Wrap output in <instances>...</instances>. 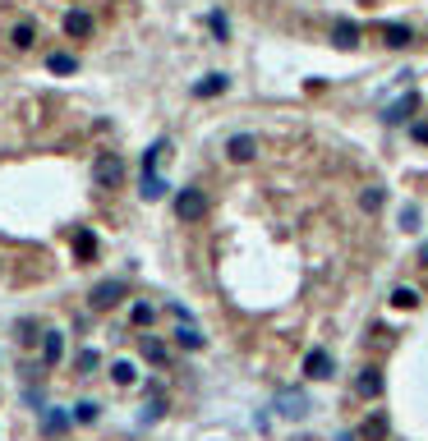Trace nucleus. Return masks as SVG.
I'll list each match as a JSON object with an SVG mask.
<instances>
[{"instance_id": "obj_1", "label": "nucleus", "mask_w": 428, "mask_h": 441, "mask_svg": "<svg viewBox=\"0 0 428 441\" xmlns=\"http://www.w3.org/2000/svg\"><path fill=\"white\" fill-rule=\"evenodd\" d=\"M175 217H180L184 225H198L203 217H208V193L193 189V184H189V189H180V193H175Z\"/></svg>"}, {"instance_id": "obj_2", "label": "nucleus", "mask_w": 428, "mask_h": 441, "mask_svg": "<svg viewBox=\"0 0 428 441\" xmlns=\"http://www.w3.org/2000/svg\"><path fill=\"white\" fill-rule=\"evenodd\" d=\"M92 180H97V189H115V184L124 180V161L115 152H102L97 165H92Z\"/></svg>"}, {"instance_id": "obj_3", "label": "nucleus", "mask_w": 428, "mask_h": 441, "mask_svg": "<svg viewBox=\"0 0 428 441\" xmlns=\"http://www.w3.org/2000/svg\"><path fill=\"white\" fill-rule=\"evenodd\" d=\"M124 281H102V285H92V294H87V303H92L97 312H106V308H115V303H124Z\"/></svg>"}, {"instance_id": "obj_4", "label": "nucleus", "mask_w": 428, "mask_h": 441, "mask_svg": "<svg viewBox=\"0 0 428 441\" xmlns=\"http://www.w3.org/2000/svg\"><path fill=\"white\" fill-rule=\"evenodd\" d=\"M304 372H309L314 381H327V377L336 372V359L327 354V349H309V354H304Z\"/></svg>"}, {"instance_id": "obj_5", "label": "nucleus", "mask_w": 428, "mask_h": 441, "mask_svg": "<svg viewBox=\"0 0 428 441\" xmlns=\"http://www.w3.org/2000/svg\"><path fill=\"white\" fill-rule=\"evenodd\" d=\"M226 156H230V161H240V165L254 161V156H258V138H254V134H235V138L226 143Z\"/></svg>"}, {"instance_id": "obj_6", "label": "nucleus", "mask_w": 428, "mask_h": 441, "mask_svg": "<svg viewBox=\"0 0 428 441\" xmlns=\"http://www.w3.org/2000/svg\"><path fill=\"white\" fill-rule=\"evenodd\" d=\"M65 359V336L60 331H46L42 336V368H55Z\"/></svg>"}, {"instance_id": "obj_7", "label": "nucleus", "mask_w": 428, "mask_h": 441, "mask_svg": "<svg viewBox=\"0 0 428 441\" xmlns=\"http://www.w3.org/2000/svg\"><path fill=\"white\" fill-rule=\"evenodd\" d=\"M332 42L341 46V51H355V46H359V23H350V18H336V23H332Z\"/></svg>"}, {"instance_id": "obj_8", "label": "nucleus", "mask_w": 428, "mask_h": 441, "mask_svg": "<svg viewBox=\"0 0 428 441\" xmlns=\"http://www.w3.org/2000/svg\"><path fill=\"white\" fill-rule=\"evenodd\" d=\"M277 405H281V414H286V418H304V414H309L304 391H281V396H277Z\"/></svg>"}, {"instance_id": "obj_9", "label": "nucleus", "mask_w": 428, "mask_h": 441, "mask_svg": "<svg viewBox=\"0 0 428 441\" xmlns=\"http://www.w3.org/2000/svg\"><path fill=\"white\" fill-rule=\"evenodd\" d=\"M355 391L364 400H378V396H382V368H364V372H359V381H355Z\"/></svg>"}, {"instance_id": "obj_10", "label": "nucleus", "mask_w": 428, "mask_h": 441, "mask_svg": "<svg viewBox=\"0 0 428 441\" xmlns=\"http://www.w3.org/2000/svg\"><path fill=\"white\" fill-rule=\"evenodd\" d=\"M378 33H382V42L392 46V51H401V46H410V42H414L410 23H382V28H378Z\"/></svg>"}, {"instance_id": "obj_11", "label": "nucleus", "mask_w": 428, "mask_h": 441, "mask_svg": "<svg viewBox=\"0 0 428 441\" xmlns=\"http://www.w3.org/2000/svg\"><path fill=\"white\" fill-rule=\"evenodd\" d=\"M230 87V78L226 74H203L198 83H193V97H203V102H208V97H221Z\"/></svg>"}, {"instance_id": "obj_12", "label": "nucleus", "mask_w": 428, "mask_h": 441, "mask_svg": "<svg viewBox=\"0 0 428 441\" xmlns=\"http://www.w3.org/2000/svg\"><path fill=\"white\" fill-rule=\"evenodd\" d=\"M359 437H364V441H387V437H392V423H387V414H368L364 428H359Z\"/></svg>"}, {"instance_id": "obj_13", "label": "nucleus", "mask_w": 428, "mask_h": 441, "mask_svg": "<svg viewBox=\"0 0 428 441\" xmlns=\"http://www.w3.org/2000/svg\"><path fill=\"white\" fill-rule=\"evenodd\" d=\"M166 189L171 184L161 180L157 170H143V184H139V193H143V202H157V198H166Z\"/></svg>"}, {"instance_id": "obj_14", "label": "nucleus", "mask_w": 428, "mask_h": 441, "mask_svg": "<svg viewBox=\"0 0 428 441\" xmlns=\"http://www.w3.org/2000/svg\"><path fill=\"white\" fill-rule=\"evenodd\" d=\"M139 349H143V359H148V364H157V368H166V364H171V349L161 345L157 336H143V345H139Z\"/></svg>"}, {"instance_id": "obj_15", "label": "nucleus", "mask_w": 428, "mask_h": 441, "mask_svg": "<svg viewBox=\"0 0 428 441\" xmlns=\"http://www.w3.org/2000/svg\"><path fill=\"white\" fill-rule=\"evenodd\" d=\"M65 37H92V14H83V9L65 14Z\"/></svg>"}, {"instance_id": "obj_16", "label": "nucleus", "mask_w": 428, "mask_h": 441, "mask_svg": "<svg viewBox=\"0 0 428 441\" xmlns=\"http://www.w3.org/2000/svg\"><path fill=\"white\" fill-rule=\"evenodd\" d=\"M70 423H74V414H65V409H46V418H42V432H46V437H60Z\"/></svg>"}, {"instance_id": "obj_17", "label": "nucleus", "mask_w": 428, "mask_h": 441, "mask_svg": "<svg viewBox=\"0 0 428 441\" xmlns=\"http://www.w3.org/2000/svg\"><path fill=\"white\" fill-rule=\"evenodd\" d=\"M74 253H79V262H92V258H97V239H92V230H74Z\"/></svg>"}, {"instance_id": "obj_18", "label": "nucleus", "mask_w": 428, "mask_h": 441, "mask_svg": "<svg viewBox=\"0 0 428 441\" xmlns=\"http://www.w3.org/2000/svg\"><path fill=\"white\" fill-rule=\"evenodd\" d=\"M175 340H180V349H203V345H208V340H203V331H198V327H189V322H180Z\"/></svg>"}, {"instance_id": "obj_19", "label": "nucleus", "mask_w": 428, "mask_h": 441, "mask_svg": "<svg viewBox=\"0 0 428 441\" xmlns=\"http://www.w3.org/2000/svg\"><path fill=\"white\" fill-rule=\"evenodd\" d=\"M74 368H79V377H92V372L102 368V354H97V349H79V359H74Z\"/></svg>"}, {"instance_id": "obj_20", "label": "nucleus", "mask_w": 428, "mask_h": 441, "mask_svg": "<svg viewBox=\"0 0 428 441\" xmlns=\"http://www.w3.org/2000/svg\"><path fill=\"white\" fill-rule=\"evenodd\" d=\"M46 70H51V74H74V70H79V60H74L70 51H55L51 60H46Z\"/></svg>"}, {"instance_id": "obj_21", "label": "nucleus", "mask_w": 428, "mask_h": 441, "mask_svg": "<svg viewBox=\"0 0 428 441\" xmlns=\"http://www.w3.org/2000/svg\"><path fill=\"white\" fill-rule=\"evenodd\" d=\"M166 152H171V143H166V138H157V143L148 147V152H143V170H157V165H161V156H166Z\"/></svg>"}, {"instance_id": "obj_22", "label": "nucleus", "mask_w": 428, "mask_h": 441, "mask_svg": "<svg viewBox=\"0 0 428 441\" xmlns=\"http://www.w3.org/2000/svg\"><path fill=\"white\" fill-rule=\"evenodd\" d=\"M392 308H419V294H414L410 285H396L392 290Z\"/></svg>"}, {"instance_id": "obj_23", "label": "nucleus", "mask_w": 428, "mask_h": 441, "mask_svg": "<svg viewBox=\"0 0 428 441\" xmlns=\"http://www.w3.org/2000/svg\"><path fill=\"white\" fill-rule=\"evenodd\" d=\"M111 381H115V386H134V364L115 359V364H111Z\"/></svg>"}, {"instance_id": "obj_24", "label": "nucleus", "mask_w": 428, "mask_h": 441, "mask_svg": "<svg viewBox=\"0 0 428 441\" xmlns=\"http://www.w3.org/2000/svg\"><path fill=\"white\" fill-rule=\"evenodd\" d=\"M152 317H157V308H152V303H134V308H129V322H134V327H152Z\"/></svg>"}, {"instance_id": "obj_25", "label": "nucleus", "mask_w": 428, "mask_h": 441, "mask_svg": "<svg viewBox=\"0 0 428 441\" xmlns=\"http://www.w3.org/2000/svg\"><path fill=\"white\" fill-rule=\"evenodd\" d=\"M33 37H37V28H33V23H18L14 33H9V42H14L18 51H28V46H33Z\"/></svg>"}, {"instance_id": "obj_26", "label": "nucleus", "mask_w": 428, "mask_h": 441, "mask_svg": "<svg viewBox=\"0 0 428 441\" xmlns=\"http://www.w3.org/2000/svg\"><path fill=\"white\" fill-rule=\"evenodd\" d=\"M414 115V97H405V102H396L392 111H387V124H401V120H410Z\"/></svg>"}, {"instance_id": "obj_27", "label": "nucleus", "mask_w": 428, "mask_h": 441, "mask_svg": "<svg viewBox=\"0 0 428 441\" xmlns=\"http://www.w3.org/2000/svg\"><path fill=\"white\" fill-rule=\"evenodd\" d=\"M382 202H387V193L378 189V184H373V189H364V193H359V207H364V212H378Z\"/></svg>"}, {"instance_id": "obj_28", "label": "nucleus", "mask_w": 428, "mask_h": 441, "mask_svg": "<svg viewBox=\"0 0 428 441\" xmlns=\"http://www.w3.org/2000/svg\"><path fill=\"white\" fill-rule=\"evenodd\" d=\"M70 414L79 418V423H97V405H92V400H83V405H74Z\"/></svg>"}, {"instance_id": "obj_29", "label": "nucleus", "mask_w": 428, "mask_h": 441, "mask_svg": "<svg viewBox=\"0 0 428 441\" xmlns=\"http://www.w3.org/2000/svg\"><path fill=\"white\" fill-rule=\"evenodd\" d=\"M208 23H212V37H217V42H226V37H230V23H226V14H212Z\"/></svg>"}, {"instance_id": "obj_30", "label": "nucleus", "mask_w": 428, "mask_h": 441, "mask_svg": "<svg viewBox=\"0 0 428 441\" xmlns=\"http://www.w3.org/2000/svg\"><path fill=\"white\" fill-rule=\"evenodd\" d=\"M401 225H405V230L419 225V207H414V202H410V207H401Z\"/></svg>"}, {"instance_id": "obj_31", "label": "nucleus", "mask_w": 428, "mask_h": 441, "mask_svg": "<svg viewBox=\"0 0 428 441\" xmlns=\"http://www.w3.org/2000/svg\"><path fill=\"white\" fill-rule=\"evenodd\" d=\"M33 331H37V327H33V322H18V345H33V340H37V336H33Z\"/></svg>"}, {"instance_id": "obj_32", "label": "nucleus", "mask_w": 428, "mask_h": 441, "mask_svg": "<svg viewBox=\"0 0 428 441\" xmlns=\"http://www.w3.org/2000/svg\"><path fill=\"white\" fill-rule=\"evenodd\" d=\"M161 409H166V405H161V400H152V405L143 409V423H157V418H161Z\"/></svg>"}, {"instance_id": "obj_33", "label": "nucleus", "mask_w": 428, "mask_h": 441, "mask_svg": "<svg viewBox=\"0 0 428 441\" xmlns=\"http://www.w3.org/2000/svg\"><path fill=\"white\" fill-rule=\"evenodd\" d=\"M414 138H419V143H428V124H414Z\"/></svg>"}, {"instance_id": "obj_34", "label": "nucleus", "mask_w": 428, "mask_h": 441, "mask_svg": "<svg viewBox=\"0 0 428 441\" xmlns=\"http://www.w3.org/2000/svg\"><path fill=\"white\" fill-rule=\"evenodd\" d=\"M419 267L428 271V244H419Z\"/></svg>"}]
</instances>
